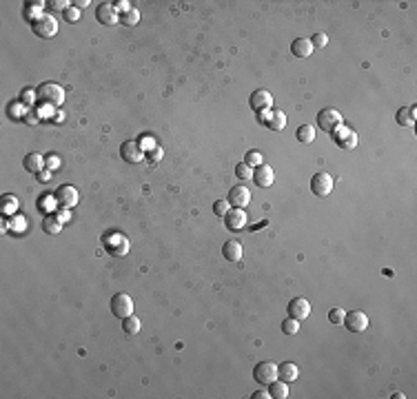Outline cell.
Returning a JSON list of instances; mask_svg holds the SVG:
<instances>
[{
  "label": "cell",
  "mask_w": 417,
  "mask_h": 399,
  "mask_svg": "<svg viewBox=\"0 0 417 399\" xmlns=\"http://www.w3.org/2000/svg\"><path fill=\"white\" fill-rule=\"evenodd\" d=\"M102 246L109 255H113V258H125V255L129 253V240H127V235L120 233V231L107 233V235L102 237Z\"/></svg>",
  "instance_id": "1"
},
{
  "label": "cell",
  "mask_w": 417,
  "mask_h": 399,
  "mask_svg": "<svg viewBox=\"0 0 417 399\" xmlns=\"http://www.w3.org/2000/svg\"><path fill=\"white\" fill-rule=\"evenodd\" d=\"M38 98L40 102L51 104V107H58V104L65 102V89L56 82H42L38 87Z\"/></svg>",
  "instance_id": "2"
},
{
  "label": "cell",
  "mask_w": 417,
  "mask_h": 399,
  "mask_svg": "<svg viewBox=\"0 0 417 399\" xmlns=\"http://www.w3.org/2000/svg\"><path fill=\"white\" fill-rule=\"evenodd\" d=\"M340 125H342V113H340L338 109H322V111L317 113V129L333 133Z\"/></svg>",
  "instance_id": "3"
},
{
  "label": "cell",
  "mask_w": 417,
  "mask_h": 399,
  "mask_svg": "<svg viewBox=\"0 0 417 399\" xmlns=\"http://www.w3.org/2000/svg\"><path fill=\"white\" fill-rule=\"evenodd\" d=\"M253 379L262 386H269L278 379V364L276 362H260L253 370Z\"/></svg>",
  "instance_id": "4"
},
{
  "label": "cell",
  "mask_w": 417,
  "mask_h": 399,
  "mask_svg": "<svg viewBox=\"0 0 417 399\" xmlns=\"http://www.w3.org/2000/svg\"><path fill=\"white\" fill-rule=\"evenodd\" d=\"M111 313L116 317H120V320L134 315V299H131V295H127V293H118V295H113V299H111Z\"/></svg>",
  "instance_id": "5"
},
{
  "label": "cell",
  "mask_w": 417,
  "mask_h": 399,
  "mask_svg": "<svg viewBox=\"0 0 417 399\" xmlns=\"http://www.w3.org/2000/svg\"><path fill=\"white\" fill-rule=\"evenodd\" d=\"M333 187H335L333 178H331L329 173H324V171H322V173H315V175H313V180H311V191L315 193V196H320V198L331 196Z\"/></svg>",
  "instance_id": "6"
},
{
  "label": "cell",
  "mask_w": 417,
  "mask_h": 399,
  "mask_svg": "<svg viewBox=\"0 0 417 399\" xmlns=\"http://www.w3.org/2000/svg\"><path fill=\"white\" fill-rule=\"evenodd\" d=\"M120 155L127 164H140L142 158H144V149L140 146V142L136 140H127L125 144L120 146Z\"/></svg>",
  "instance_id": "7"
},
{
  "label": "cell",
  "mask_w": 417,
  "mask_h": 399,
  "mask_svg": "<svg viewBox=\"0 0 417 399\" xmlns=\"http://www.w3.org/2000/svg\"><path fill=\"white\" fill-rule=\"evenodd\" d=\"M333 140L338 142V146H342V149H355L357 146V133H355L353 129H348V127H344V125H340L338 129L333 131Z\"/></svg>",
  "instance_id": "8"
},
{
  "label": "cell",
  "mask_w": 417,
  "mask_h": 399,
  "mask_svg": "<svg viewBox=\"0 0 417 399\" xmlns=\"http://www.w3.org/2000/svg\"><path fill=\"white\" fill-rule=\"evenodd\" d=\"M258 120L262 122V125H267V129H271V131H282L284 127H286V116H284V111H262V113H258Z\"/></svg>",
  "instance_id": "9"
},
{
  "label": "cell",
  "mask_w": 417,
  "mask_h": 399,
  "mask_svg": "<svg viewBox=\"0 0 417 399\" xmlns=\"http://www.w3.org/2000/svg\"><path fill=\"white\" fill-rule=\"evenodd\" d=\"M34 31H36V36H40V38H51L58 33V22H56L54 16L45 13V16L38 18L34 22Z\"/></svg>",
  "instance_id": "10"
},
{
  "label": "cell",
  "mask_w": 417,
  "mask_h": 399,
  "mask_svg": "<svg viewBox=\"0 0 417 399\" xmlns=\"http://www.w3.org/2000/svg\"><path fill=\"white\" fill-rule=\"evenodd\" d=\"M350 332H362L368 329V315L362 311H350L347 313V317H344V324Z\"/></svg>",
  "instance_id": "11"
},
{
  "label": "cell",
  "mask_w": 417,
  "mask_h": 399,
  "mask_svg": "<svg viewBox=\"0 0 417 399\" xmlns=\"http://www.w3.org/2000/svg\"><path fill=\"white\" fill-rule=\"evenodd\" d=\"M96 18L102 22V25H107V27H113V25H118V22H120V13L116 11V4H111V2L98 4Z\"/></svg>",
  "instance_id": "12"
},
{
  "label": "cell",
  "mask_w": 417,
  "mask_h": 399,
  "mask_svg": "<svg viewBox=\"0 0 417 399\" xmlns=\"http://www.w3.org/2000/svg\"><path fill=\"white\" fill-rule=\"evenodd\" d=\"M249 104H251V109H253V111H258V113L269 111V109H271V104H273V96L267 91V89H258V91L251 93Z\"/></svg>",
  "instance_id": "13"
},
{
  "label": "cell",
  "mask_w": 417,
  "mask_h": 399,
  "mask_svg": "<svg viewBox=\"0 0 417 399\" xmlns=\"http://www.w3.org/2000/svg\"><path fill=\"white\" fill-rule=\"evenodd\" d=\"M56 200H58V204L60 206H65V208H71V206H75L78 204V189L75 187H71V184H63V187L56 191Z\"/></svg>",
  "instance_id": "14"
},
{
  "label": "cell",
  "mask_w": 417,
  "mask_h": 399,
  "mask_svg": "<svg viewBox=\"0 0 417 399\" xmlns=\"http://www.w3.org/2000/svg\"><path fill=\"white\" fill-rule=\"evenodd\" d=\"M309 315H311V304H309V299H304V297L291 299V304H288V317H293V320L302 322V320H306Z\"/></svg>",
  "instance_id": "15"
},
{
  "label": "cell",
  "mask_w": 417,
  "mask_h": 399,
  "mask_svg": "<svg viewBox=\"0 0 417 399\" xmlns=\"http://www.w3.org/2000/svg\"><path fill=\"white\" fill-rule=\"evenodd\" d=\"M251 202V191L244 187V184H238L229 191V204L235 208H244L246 204Z\"/></svg>",
  "instance_id": "16"
},
{
  "label": "cell",
  "mask_w": 417,
  "mask_h": 399,
  "mask_svg": "<svg viewBox=\"0 0 417 399\" xmlns=\"http://www.w3.org/2000/svg\"><path fill=\"white\" fill-rule=\"evenodd\" d=\"M273 180H276V173H273V169L269 164H260L253 169V182L258 184V187H262V189L271 187Z\"/></svg>",
  "instance_id": "17"
},
{
  "label": "cell",
  "mask_w": 417,
  "mask_h": 399,
  "mask_svg": "<svg viewBox=\"0 0 417 399\" xmlns=\"http://www.w3.org/2000/svg\"><path fill=\"white\" fill-rule=\"evenodd\" d=\"M224 222H226V226H229L231 231H240V229H244L246 226V211L244 208H231L229 213L224 215Z\"/></svg>",
  "instance_id": "18"
},
{
  "label": "cell",
  "mask_w": 417,
  "mask_h": 399,
  "mask_svg": "<svg viewBox=\"0 0 417 399\" xmlns=\"http://www.w3.org/2000/svg\"><path fill=\"white\" fill-rule=\"evenodd\" d=\"M222 255H224L229 262H240L242 255H244V249L238 240H229V242H224V246H222Z\"/></svg>",
  "instance_id": "19"
},
{
  "label": "cell",
  "mask_w": 417,
  "mask_h": 399,
  "mask_svg": "<svg viewBox=\"0 0 417 399\" xmlns=\"http://www.w3.org/2000/svg\"><path fill=\"white\" fill-rule=\"evenodd\" d=\"M278 377L282 379V382L291 384V382H295V379L300 377V368H297L293 362H284V364L278 366Z\"/></svg>",
  "instance_id": "20"
},
{
  "label": "cell",
  "mask_w": 417,
  "mask_h": 399,
  "mask_svg": "<svg viewBox=\"0 0 417 399\" xmlns=\"http://www.w3.org/2000/svg\"><path fill=\"white\" fill-rule=\"evenodd\" d=\"M291 51L293 56H297V58H309L313 54V45L309 38H295V40L291 42Z\"/></svg>",
  "instance_id": "21"
},
{
  "label": "cell",
  "mask_w": 417,
  "mask_h": 399,
  "mask_svg": "<svg viewBox=\"0 0 417 399\" xmlns=\"http://www.w3.org/2000/svg\"><path fill=\"white\" fill-rule=\"evenodd\" d=\"M22 166H25V171H29V173H40V171L45 169V158H42L40 153H29L22 160Z\"/></svg>",
  "instance_id": "22"
},
{
  "label": "cell",
  "mask_w": 417,
  "mask_h": 399,
  "mask_svg": "<svg viewBox=\"0 0 417 399\" xmlns=\"http://www.w3.org/2000/svg\"><path fill=\"white\" fill-rule=\"evenodd\" d=\"M18 198L16 196H2L0 198V213H2V215H13V213H16V208H18Z\"/></svg>",
  "instance_id": "23"
},
{
  "label": "cell",
  "mask_w": 417,
  "mask_h": 399,
  "mask_svg": "<svg viewBox=\"0 0 417 399\" xmlns=\"http://www.w3.org/2000/svg\"><path fill=\"white\" fill-rule=\"evenodd\" d=\"M295 137H297V142H302V144H311V142L315 140V127H313V125H302L300 129L295 131Z\"/></svg>",
  "instance_id": "24"
},
{
  "label": "cell",
  "mask_w": 417,
  "mask_h": 399,
  "mask_svg": "<svg viewBox=\"0 0 417 399\" xmlns=\"http://www.w3.org/2000/svg\"><path fill=\"white\" fill-rule=\"evenodd\" d=\"M42 231L49 233V235H58V233L63 231V222H60L56 215H51V217L47 215L45 220H42Z\"/></svg>",
  "instance_id": "25"
},
{
  "label": "cell",
  "mask_w": 417,
  "mask_h": 399,
  "mask_svg": "<svg viewBox=\"0 0 417 399\" xmlns=\"http://www.w3.org/2000/svg\"><path fill=\"white\" fill-rule=\"evenodd\" d=\"M25 16L29 18L31 22H36L38 18L45 16V2H29L25 9Z\"/></svg>",
  "instance_id": "26"
},
{
  "label": "cell",
  "mask_w": 417,
  "mask_h": 399,
  "mask_svg": "<svg viewBox=\"0 0 417 399\" xmlns=\"http://www.w3.org/2000/svg\"><path fill=\"white\" fill-rule=\"evenodd\" d=\"M269 393H271V397H276V399H286L288 397V386H286V382H282V379H276L273 384H269Z\"/></svg>",
  "instance_id": "27"
},
{
  "label": "cell",
  "mask_w": 417,
  "mask_h": 399,
  "mask_svg": "<svg viewBox=\"0 0 417 399\" xmlns=\"http://www.w3.org/2000/svg\"><path fill=\"white\" fill-rule=\"evenodd\" d=\"M395 120H397V125L409 127V129H413V127H415V116L409 111V109H400L397 116H395Z\"/></svg>",
  "instance_id": "28"
},
{
  "label": "cell",
  "mask_w": 417,
  "mask_h": 399,
  "mask_svg": "<svg viewBox=\"0 0 417 399\" xmlns=\"http://www.w3.org/2000/svg\"><path fill=\"white\" fill-rule=\"evenodd\" d=\"M25 229H27L25 215H11V217H9V231H13V233H25Z\"/></svg>",
  "instance_id": "29"
},
{
  "label": "cell",
  "mask_w": 417,
  "mask_h": 399,
  "mask_svg": "<svg viewBox=\"0 0 417 399\" xmlns=\"http://www.w3.org/2000/svg\"><path fill=\"white\" fill-rule=\"evenodd\" d=\"M122 329H125V332H129V335H138V332H140V320L136 315L125 317V324H122Z\"/></svg>",
  "instance_id": "30"
},
{
  "label": "cell",
  "mask_w": 417,
  "mask_h": 399,
  "mask_svg": "<svg viewBox=\"0 0 417 399\" xmlns=\"http://www.w3.org/2000/svg\"><path fill=\"white\" fill-rule=\"evenodd\" d=\"M138 20H140V11H138V9H134V7H131L127 13H122V16H120V22H122V25H127V27L138 25Z\"/></svg>",
  "instance_id": "31"
},
{
  "label": "cell",
  "mask_w": 417,
  "mask_h": 399,
  "mask_svg": "<svg viewBox=\"0 0 417 399\" xmlns=\"http://www.w3.org/2000/svg\"><path fill=\"white\" fill-rule=\"evenodd\" d=\"M38 206H40V211H45L47 215H49V211H54V208L58 206V200H56V196H42Z\"/></svg>",
  "instance_id": "32"
},
{
  "label": "cell",
  "mask_w": 417,
  "mask_h": 399,
  "mask_svg": "<svg viewBox=\"0 0 417 399\" xmlns=\"http://www.w3.org/2000/svg\"><path fill=\"white\" fill-rule=\"evenodd\" d=\"M344 317H347V311H344L342 306H335L333 311L329 313L331 324H335V326H342V324H344Z\"/></svg>",
  "instance_id": "33"
},
{
  "label": "cell",
  "mask_w": 417,
  "mask_h": 399,
  "mask_svg": "<svg viewBox=\"0 0 417 399\" xmlns=\"http://www.w3.org/2000/svg\"><path fill=\"white\" fill-rule=\"evenodd\" d=\"M25 107H27V104H22V102H16V104H9V116H11L13 120H25V116H27Z\"/></svg>",
  "instance_id": "34"
},
{
  "label": "cell",
  "mask_w": 417,
  "mask_h": 399,
  "mask_svg": "<svg viewBox=\"0 0 417 399\" xmlns=\"http://www.w3.org/2000/svg\"><path fill=\"white\" fill-rule=\"evenodd\" d=\"M244 164H249V166H260V164H264V158H262V153L260 151H249V153L244 155Z\"/></svg>",
  "instance_id": "35"
},
{
  "label": "cell",
  "mask_w": 417,
  "mask_h": 399,
  "mask_svg": "<svg viewBox=\"0 0 417 399\" xmlns=\"http://www.w3.org/2000/svg\"><path fill=\"white\" fill-rule=\"evenodd\" d=\"M235 175H238L240 180H253V166L240 162L238 166H235Z\"/></svg>",
  "instance_id": "36"
},
{
  "label": "cell",
  "mask_w": 417,
  "mask_h": 399,
  "mask_svg": "<svg viewBox=\"0 0 417 399\" xmlns=\"http://www.w3.org/2000/svg\"><path fill=\"white\" fill-rule=\"evenodd\" d=\"M231 211V204H229V200H217L215 204H213V213H215L217 217H224L226 213Z\"/></svg>",
  "instance_id": "37"
},
{
  "label": "cell",
  "mask_w": 417,
  "mask_h": 399,
  "mask_svg": "<svg viewBox=\"0 0 417 399\" xmlns=\"http://www.w3.org/2000/svg\"><path fill=\"white\" fill-rule=\"evenodd\" d=\"M282 331L286 332V335H295V332L300 331V322L293 320V317H288V320L282 322Z\"/></svg>",
  "instance_id": "38"
},
{
  "label": "cell",
  "mask_w": 417,
  "mask_h": 399,
  "mask_svg": "<svg viewBox=\"0 0 417 399\" xmlns=\"http://www.w3.org/2000/svg\"><path fill=\"white\" fill-rule=\"evenodd\" d=\"M309 40H311L313 49H315V47H317V49H322V47L329 45V36H326V33H315V36L309 38Z\"/></svg>",
  "instance_id": "39"
},
{
  "label": "cell",
  "mask_w": 417,
  "mask_h": 399,
  "mask_svg": "<svg viewBox=\"0 0 417 399\" xmlns=\"http://www.w3.org/2000/svg\"><path fill=\"white\" fill-rule=\"evenodd\" d=\"M36 98H38V89H25L22 91V96H20V100H22V104H34L36 102Z\"/></svg>",
  "instance_id": "40"
},
{
  "label": "cell",
  "mask_w": 417,
  "mask_h": 399,
  "mask_svg": "<svg viewBox=\"0 0 417 399\" xmlns=\"http://www.w3.org/2000/svg\"><path fill=\"white\" fill-rule=\"evenodd\" d=\"M69 4H71V2H65V0H51L49 7L54 9V11H63V13H65V11L69 9Z\"/></svg>",
  "instance_id": "41"
},
{
  "label": "cell",
  "mask_w": 417,
  "mask_h": 399,
  "mask_svg": "<svg viewBox=\"0 0 417 399\" xmlns=\"http://www.w3.org/2000/svg\"><path fill=\"white\" fill-rule=\"evenodd\" d=\"M38 116H40V118H51V116H54V107H51V104H45V102H42L40 109H38Z\"/></svg>",
  "instance_id": "42"
},
{
  "label": "cell",
  "mask_w": 417,
  "mask_h": 399,
  "mask_svg": "<svg viewBox=\"0 0 417 399\" xmlns=\"http://www.w3.org/2000/svg\"><path fill=\"white\" fill-rule=\"evenodd\" d=\"M162 155H164V151H162V146H158V144H155L153 149L149 151V158L153 160V162H160V160H162Z\"/></svg>",
  "instance_id": "43"
},
{
  "label": "cell",
  "mask_w": 417,
  "mask_h": 399,
  "mask_svg": "<svg viewBox=\"0 0 417 399\" xmlns=\"http://www.w3.org/2000/svg\"><path fill=\"white\" fill-rule=\"evenodd\" d=\"M65 18H67L69 22H75L80 18V9H75V7H69L67 11H65Z\"/></svg>",
  "instance_id": "44"
},
{
  "label": "cell",
  "mask_w": 417,
  "mask_h": 399,
  "mask_svg": "<svg viewBox=\"0 0 417 399\" xmlns=\"http://www.w3.org/2000/svg\"><path fill=\"white\" fill-rule=\"evenodd\" d=\"M47 169H49V171L60 169V158H58V155H49V158H47Z\"/></svg>",
  "instance_id": "45"
},
{
  "label": "cell",
  "mask_w": 417,
  "mask_h": 399,
  "mask_svg": "<svg viewBox=\"0 0 417 399\" xmlns=\"http://www.w3.org/2000/svg\"><path fill=\"white\" fill-rule=\"evenodd\" d=\"M129 9H131V2H129V0H120V2H116V11L120 13V16H122V13H127Z\"/></svg>",
  "instance_id": "46"
},
{
  "label": "cell",
  "mask_w": 417,
  "mask_h": 399,
  "mask_svg": "<svg viewBox=\"0 0 417 399\" xmlns=\"http://www.w3.org/2000/svg\"><path fill=\"white\" fill-rule=\"evenodd\" d=\"M56 217H58V220L63 222V224H65V222H69V217H71L69 208H65V206H63V208H60V211H58V215H56Z\"/></svg>",
  "instance_id": "47"
},
{
  "label": "cell",
  "mask_w": 417,
  "mask_h": 399,
  "mask_svg": "<svg viewBox=\"0 0 417 399\" xmlns=\"http://www.w3.org/2000/svg\"><path fill=\"white\" fill-rule=\"evenodd\" d=\"M38 175V180H40V182H49L51 180V171L49 169H42L40 173H36Z\"/></svg>",
  "instance_id": "48"
},
{
  "label": "cell",
  "mask_w": 417,
  "mask_h": 399,
  "mask_svg": "<svg viewBox=\"0 0 417 399\" xmlns=\"http://www.w3.org/2000/svg\"><path fill=\"white\" fill-rule=\"evenodd\" d=\"M40 120V116H38V111H27V116H25V122H38Z\"/></svg>",
  "instance_id": "49"
},
{
  "label": "cell",
  "mask_w": 417,
  "mask_h": 399,
  "mask_svg": "<svg viewBox=\"0 0 417 399\" xmlns=\"http://www.w3.org/2000/svg\"><path fill=\"white\" fill-rule=\"evenodd\" d=\"M253 399H271V393H269V391H258L253 395Z\"/></svg>",
  "instance_id": "50"
},
{
  "label": "cell",
  "mask_w": 417,
  "mask_h": 399,
  "mask_svg": "<svg viewBox=\"0 0 417 399\" xmlns=\"http://www.w3.org/2000/svg\"><path fill=\"white\" fill-rule=\"evenodd\" d=\"M71 4H73L75 9H82V7H87V4H89V0H84V2H82V0H75V2H71Z\"/></svg>",
  "instance_id": "51"
}]
</instances>
